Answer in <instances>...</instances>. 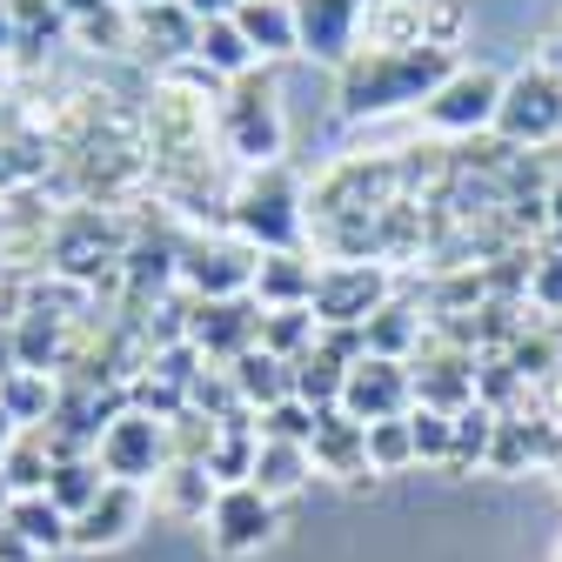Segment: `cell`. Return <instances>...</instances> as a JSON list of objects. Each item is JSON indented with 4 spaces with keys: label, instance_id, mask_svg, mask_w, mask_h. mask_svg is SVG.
<instances>
[{
    "label": "cell",
    "instance_id": "1",
    "mask_svg": "<svg viewBox=\"0 0 562 562\" xmlns=\"http://www.w3.org/2000/svg\"><path fill=\"white\" fill-rule=\"evenodd\" d=\"M449 47H356V60L335 75V101L348 121H369L389 108H422L449 75H456Z\"/></svg>",
    "mask_w": 562,
    "mask_h": 562
},
{
    "label": "cell",
    "instance_id": "2",
    "mask_svg": "<svg viewBox=\"0 0 562 562\" xmlns=\"http://www.w3.org/2000/svg\"><path fill=\"white\" fill-rule=\"evenodd\" d=\"M228 222H235V235H241L255 255L295 248V241H302V188H295V175L281 168V161L248 168V181L228 194Z\"/></svg>",
    "mask_w": 562,
    "mask_h": 562
},
{
    "label": "cell",
    "instance_id": "3",
    "mask_svg": "<svg viewBox=\"0 0 562 562\" xmlns=\"http://www.w3.org/2000/svg\"><path fill=\"white\" fill-rule=\"evenodd\" d=\"M168 422L148 415V408H121L114 422H101V436H94V462L108 469V482H161L168 469Z\"/></svg>",
    "mask_w": 562,
    "mask_h": 562
},
{
    "label": "cell",
    "instance_id": "4",
    "mask_svg": "<svg viewBox=\"0 0 562 562\" xmlns=\"http://www.w3.org/2000/svg\"><path fill=\"white\" fill-rule=\"evenodd\" d=\"M222 140H228V155H241L248 168H268L281 155V101H274V81L261 75V67L241 75V81H228Z\"/></svg>",
    "mask_w": 562,
    "mask_h": 562
},
{
    "label": "cell",
    "instance_id": "5",
    "mask_svg": "<svg viewBox=\"0 0 562 562\" xmlns=\"http://www.w3.org/2000/svg\"><path fill=\"white\" fill-rule=\"evenodd\" d=\"M315 322L322 328H369V315L389 308V274L375 261H328L315 274Z\"/></svg>",
    "mask_w": 562,
    "mask_h": 562
},
{
    "label": "cell",
    "instance_id": "6",
    "mask_svg": "<svg viewBox=\"0 0 562 562\" xmlns=\"http://www.w3.org/2000/svg\"><path fill=\"white\" fill-rule=\"evenodd\" d=\"M496 127H503V140H516V148H549L562 134V75H549L542 60L522 67V75H509Z\"/></svg>",
    "mask_w": 562,
    "mask_h": 562
},
{
    "label": "cell",
    "instance_id": "7",
    "mask_svg": "<svg viewBox=\"0 0 562 562\" xmlns=\"http://www.w3.org/2000/svg\"><path fill=\"white\" fill-rule=\"evenodd\" d=\"M503 75H496V67H456V75L429 94V101H422V121H429V127H442V134H475V127H496V114H503Z\"/></svg>",
    "mask_w": 562,
    "mask_h": 562
},
{
    "label": "cell",
    "instance_id": "8",
    "mask_svg": "<svg viewBox=\"0 0 562 562\" xmlns=\"http://www.w3.org/2000/svg\"><path fill=\"white\" fill-rule=\"evenodd\" d=\"M201 529H207V549L215 555H255L274 542V496H261L255 482H228Z\"/></svg>",
    "mask_w": 562,
    "mask_h": 562
},
{
    "label": "cell",
    "instance_id": "9",
    "mask_svg": "<svg viewBox=\"0 0 562 562\" xmlns=\"http://www.w3.org/2000/svg\"><path fill=\"white\" fill-rule=\"evenodd\" d=\"M289 8H295V27H302V54L341 75V67L356 60V34H362L375 0H289Z\"/></svg>",
    "mask_w": 562,
    "mask_h": 562
},
{
    "label": "cell",
    "instance_id": "10",
    "mask_svg": "<svg viewBox=\"0 0 562 562\" xmlns=\"http://www.w3.org/2000/svg\"><path fill=\"white\" fill-rule=\"evenodd\" d=\"M188 341L215 362H241L261 341V302L255 295H222V302H194L188 315Z\"/></svg>",
    "mask_w": 562,
    "mask_h": 562
},
{
    "label": "cell",
    "instance_id": "11",
    "mask_svg": "<svg viewBox=\"0 0 562 562\" xmlns=\"http://www.w3.org/2000/svg\"><path fill=\"white\" fill-rule=\"evenodd\" d=\"M415 395V375L389 356H362L356 369H348V389H341V415H356L362 429H375V422H395Z\"/></svg>",
    "mask_w": 562,
    "mask_h": 562
},
{
    "label": "cell",
    "instance_id": "12",
    "mask_svg": "<svg viewBox=\"0 0 562 562\" xmlns=\"http://www.w3.org/2000/svg\"><path fill=\"white\" fill-rule=\"evenodd\" d=\"M255 268H261V255L248 241H194V248H181V274L194 281L201 302L248 295L255 289Z\"/></svg>",
    "mask_w": 562,
    "mask_h": 562
},
{
    "label": "cell",
    "instance_id": "13",
    "mask_svg": "<svg viewBox=\"0 0 562 562\" xmlns=\"http://www.w3.org/2000/svg\"><path fill=\"white\" fill-rule=\"evenodd\" d=\"M134 522H140V488L134 482H108L101 496L75 516V549H114V542H127L134 536Z\"/></svg>",
    "mask_w": 562,
    "mask_h": 562
},
{
    "label": "cell",
    "instance_id": "14",
    "mask_svg": "<svg viewBox=\"0 0 562 562\" xmlns=\"http://www.w3.org/2000/svg\"><path fill=\"white\" fill-rule=\"evenodd\" d=\"M315 261L302 255V248H281V255H261V268H255V302L261 308H308L315 302Z\"/></svg>",
    "mask_w": 562,
    "mask_h": 562
},
{
    "label": "cell",
    "instance_id": "15",
    "mask_svg": "<svg viewBox=\"0 0 562 562\" xmlns=\"http://www.w3.org/2000/svg\"><path fill=\"white\" fill-rule=\"evenodd\" d=\"M308 456H315V469H328V475H362V469H369V429H362L356 415L328 408V415L315 422Z\"/></svg>",
    "mask_w": 562,
    "mask_h": 562
},
{
    "label": "cell",
    "instance_id": "16",
    "mask_svg": "<svg viewBox=\"0 0 562 562\" xmlns=\"http://www.w3.org/2000/svg\"><path fill=\"white\" fill-rule=\"evenodd\" d=\"M235 27L248 34L255 60L302 54V27H295V8H289V0H241V8H235Z\"/></svg>",
    "mask_w": 562,
    "mask_h": 562
},
{
    "label": "cell",
    "instance_id": "17",
    "mask_svg": "<svg viewBox=\"0 0 562 562\" xmlns=\"http://www.w3.org/2000/svg\"><path fill=\"white\" fill-rule=\"evenodd\" d=\"M194 41H201V21L181 8V0H155V8L134 14V47H148V54H161V60L194 54Z\"/></svg>",
    "mask_w": 562,
    "mask_h": 562
},
{
    "label": "cell",
    "instance_id": "18",
    "mask_svg": "<svg viewBox=\"0 0 562 562\" xmlns=\"http://www.w3.org/2000/svg\"><path fill=\"white\" fill-rule=\"evenodd\" d=\"M194 60L207 67V81H241V75H255V47H248V34L235 27V14L228 21H201V41H194Z\"/></svg>",
    "mask_w": 562,
    "mask_h": 562
},
{
    "label": "cell",
    "instance_id": "19",
    "mask_svg": "<svg viewBox=\"0 0 562 562\" xmlns=\"http://www.w3.org/2000/svg\"><path fill=\"white\" fill-rule=\"evenodd\" d=\"M155 488H161V509L181 516V522H207V509H215V496H222V482L201 462H168Z\"/></svg>",
    "mask_w": 562,
    "mask_h": 562
},
{
    "label": "cell",
    "instance_id": "20",
    "mask_svg": "<svg viewBox=\"0 0 562 562\" xmlns=\"http://www.w3.org/2000/svg\"><path fill=\"white\" fill-rule=\"evenodd\" d=\"M228 375H235V395H241V402H261V415H268L274 402L295 395V362L268 356V348H248V356H241Z\"/></svg>",
    "mask_w": 562,
    "mask_h": 562
},
{
    "label": "cell",
    "instance_id": "21",
    "mask_svg": "<svg viewBox=\"0 0 562 562\" xmlns=\"http://www.w3.org/2000/svg\"><path fill=\"white\" fill-rule=\"evenodd\" d=\"M315 475V456H308V442H268L261 436V449H255V488L261 496H295V488Z\"/></svg>",
    "mask_w": 562,
    "mask_h": 562
},
{
    "label": "cell",
    "instance_id": "22",
    "mask_svg": "<svg viewBox=\"0 0 562 562\" xmlns=\"http://www.w3.org/2000/svg\"><path fill=\"white\" fill-rule=\"evenodd\" d=\"M8 536H21L27 549H60L67 536H75V516H67L47 488L41 496H14V509H8Z\"/></svg>",
    "mask_w": 562,
    "mask_h": 562
},
{
    "label": "cell",
    "instance_id": "23",
    "mask_svg": "<svg viewBox=\"0 0 562 562\" xmlns=\"http://www.w3.org/2000/svg\"><path fill=\"white\" fill-rule=\"evenodd\" d=\"M315 341H322L315 308H261V341L255 348H268V356H281V362H302Z\"/></svg>",
    "mask_w": 562,
    "mask_h": 562
},
{
    "label": "cell",
    "instance_id": "24",
    "mask_svg": "<svg viewBox=\"0 0 562 562\" xmlns=\"http://www.w3.org/2000/svg\"><path fill=\"white\" fill-rule=\"evenodd\" d=\"M341 389H348V369L328 356V348H308V356L295 362V402H308L315 415L341 408Z\"/></svg>",
    "mask_w": 562,
    "mask_h": 562
},
{
    "label": "cell",
    "instance_id": "25",
    "mask_svg": "<svg viewBox=\"0 0 562 562\" xmlns=\"http://www.w3.org/2000/svg\"><path fill=\"white\" fill-rule=\"evenodd\" d=\"M101 488H108V469H101V462H88V456H60V462H54V475H47V496H54L67 516H81V509L101 496Z\"/></svg>",
    "mask_w": 562,
    "mask_h": 562
},
{
    "label": "cell",
    "instance_id": "26",
    "mask_svg": "<svg viewBox=\"0 0 562 562\" xmlns=\"http://www.w3.org/2000/svg\"><path fill=\"white\" fill-rule=\"evenodd\" d=\"M315 422H322V415L289 395V402H274V408L255 422V436H268V442H315Z\"/></svg>",
    "mask_w": 562,
    "mask_h": 562
},
{
    "label": "cell",
    "instance_id": "27",
    "mask_svg": "<svg viewBox=\"0 0 562 562\" xmlns=\"http://www.w3.org/2000/svg\"><path fill=\"white\" fill-rule=\"evenodd\" d=\"M408 436H415V462H422V456H429V462H449V456H456V415L415 408V415H408Z\"/></svg>",
    "mask_w": 562,
    "mask_h": 562
},
{
    "label": "cell",
    "instance_id": "28",
    "mask_svg": "<svg viewBox=\"0 0 562 562\" xmlns=\"http://www.w3.org/2000/svg\"><path fill=\"white\" fill-rule=\"evenodd\" d=\"M415 341V315L402 308V302H389L382 315H369V356H389V362H402V348Z\"/></svg>",
    "mask_w": 562,
    "mask_h": 562
},
{
    "label": "cell",
    "instance_id": "29",
    "mask_svg": "<svg viewBox=\"0 0 562 562\" xmlns=\"http://www.w3.org/2000/svg\"><path fill=\"white\" fill-rule=\"evenodd\" d=\"M402 462H415L408 415H395V422H375V429H369V469H402Z\"/></svg>",
    "mask_w": 562,
    "mask_h": 562
},
{
    "label": "cell",
    "instance_id": "30",
    "mask_svg": "<svg viewBox=\"0 0 562 562\" xmlns=\"http://www.w3.org/2000/svg\"><path fill=\"white\" fill-rule=\"evenodd\" d=\"M529 295H536L542 308H562V255H542V261H536V274H529Z\"/></svg>",
    "mask_w": 562,
    "mask_h": 562
},
{
    "label": "cell",
    "instance_id": "31",
    "mask_svg": "<svg viewBox=\"0 0 562 562\" xmlns=\"http://www.w3.org/2000/svg\"><path fill=\"white\" fill-rule=\"evenodd\" d=\"M181 8H188L194 21H228V14L241 8V0H181Z\"/></svg>",
    "mask_w": 562,
    "mask_h": 562
},
{
    "label": "cell",
    "instance_id": "32",
    "mask_svg": "<svg viewBox=\"0 0 562 562\" xmlns=\"http://www.w3.org/2000/svg\"><path fill=\"white\" fill-rule=\"evenodd\" d=\"M542 67H549V75H562V27L542 41Z\"/></svg>",
    "mask_w": 562,
    "mask_h": 562
},
{
    "label": "cell",
    "instance_id": "33",
    "mask_svg": "<svg viewBox=\"0 0 562 562\" xmlns=\"http://www.w3.org/2000/svg\"><path fill=\"white\" fill-rule=\"evenodd\" d=\"M21 34H14V0H0V47H14Z\"/></svg>",
    "mask_w": 562,
    "mask_h": 562
},
{
    "label": "cell",
    "instance_id": "34",
    "mask_svg": "<svg viewBox=\"0 0 562 562\" xmlns=\"http://www.w3.org/2000/svg\"><path fill=\"white\" fill-rule=\"evenodd\" d=\"M121 8H127V14H140V8H155V0H121Z\"/></svg>",
    "mask_w": 562,
    "mask_h": 562
},
{
    "label": "cell",
    "instance_id": "35",
    "mask_svg": "<svg viewBox=\"0 0 562 562\" xmlns=\"http://www.w3.org/2000/svg\"><path fill=\"white\" fill-rule=\"evenodd\" d=\"M555 562H562V549H555Z\"/></svg>",
    "mask_w": 562,
    "mask_h": 562
},
{
    "label": "cell",
    "instance_id": "36",
    "mask_svg": "<svg viewBox=\"0 0 562 562\" xmlns=\"http://www.w3.org/2000/svg\"><path fill=\"white\" fill-rule=\"evenodd\" d=\"M555 462H562V456H555Z\"/></svg>",
    "mask_w": 562,
    "mask_h": 562
}]
</instances>
